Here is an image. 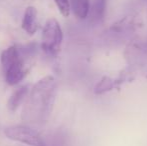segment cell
Returning <instances> with one entry per match:
<instances>
[{
	"mask_svg": "<svg viewBox=\"0 0 147 146\" xmlns=\"http://www.w3.org/2000/svg\"><path fill=\"white\" fill-rule=\"evenodd\" d=\"M4 134L8 139L29 146H44L41 135L27 125H12L4 129Z\"/></svg>",
	"mask_w": 147,
	"mask_h": 146,
	"instance_id": "cell-4",
	"label": "cell"
},
{
	"mask_svg": "<svg viewBox=\"0 0 147 146\" xmlns=\"http://www.w3.org/2000/svg\"><path fill=\"white\" fill-rule=\"evenodd\" d=\"M57 93L56 79L47 75L31 88L22 109L21 119L30 124H40L48 120L54 108Z\"/></svg>",
	"mask_w": 147,
	"mask_h": 146,
	"instance_id": "cell-1",
	"label": "cell"
},
{
	"mask_svg": "<svg viewBox=\"0 0 147 146\" xmlns=\"http://www.w3.org/2000/svg\"><path fill=\"white\" fill-rule=\"evenodd\" d=\"M63 32L59 22L55 18L47 20L42 30L41 36V48L49 55H57L61 50Z\"/></svg>",
	"mask_w": 147,
	"mask_h": 146,
	"instance_id": "cell-3",
	"label": "cell"
},
{
	"mask_svg": "<svg viewBox=\"0 0 147 146\" xmlns=\"http://www.w3.org/2000/svg\"><path fill=\"white\" fill-rule=\"evenodd\" d=\"M54 1L61 15L64 17H68L70 14V9H71L69 0H54Z\"/></svg>",
	"mask_w": 147,
	"mask_h": 146,
	"instance_id": "cell-9",
	"label": "cell"
},
{
	"mask_svg": "<svg viewBox=\"0 0 147 146\" xmlns=\"http://www.w3.org/2000/svg\"><path fill=\"white\" fill-rule=\"evenodd\" d=\"M113 87V81L108 77H104L95 87V93H102Z\"/></svg>",
	"mask_w": 147,
	"mask_h": 146,
	"instance_id": "cell-10",
	"label": "cell"
},
{
	"mask_svg": "<svg viewBox=\"0 0 147 146\" xmlns=\"http://www.w3.org/2000/svg\"><path fill=\"white\" fill-rule=\"evenodd\" d=\"M28 93H29V89H28L27 85L22 86V87L18 88L17 90H15L7 102L8 109L11 112H15L18 109V107L21 105L22 102L27 98Z\"/></svg>",
	"mask_w": 147,
	"mask_h": 146,
	"instance_id": "cell-6",
	"label": "cell"
},
{
	"mask_svg": "<svg viewBox=\"0 0 147 146\" xmlns=\"http://www.w3.org/2000/svg\"><path fill=\"white\" fill-rule=\"evenodd\" d=\"M29 50L25 51L17 46H10L1 53V66L5 81L9 85H15L24 79L29 72L28 63Z\"/></svg>",
	"mask_w": 147,
	"mask_h": 146,
	"instance_id": "cell-2",
	"label": "cell"
},
{
	"mask_svg": "<svg viewBox=\"0 0 147 146\" xmlns=\"http://www.w3.org/2000/svg\"><path fill=\"white\" fill-rule=\"evenodd\" d=\"M70 7L76 17L79 19H85L90 12V1L89 0H71Z\"/></svg>",
	"mask_w": 147,
	"mask_h": 146,
	"instance_id": "cell-7",
	"label": "cell"
},
{
	"mask_svg": "<svg viewBox=\"0 0 147 146\" xmlns=\"http://www.w3.org/2000/svg\"><path fill=\"white\" fill-rule=\"evenodd\" d=\"M37 15H38V12L34 6H28L25 9L21 27L28 35H33L34 33H36L38 28Z\"/></svg>",
	"mask_w": 147,
	"mask_h": 146,
	"instance_id": "cell-5",
	"label": "cell"
},
{
	"mask_svg": "<svg viewBox=\"0 0 147 146\" xmlns=\"http://www.w3.org/2000/svg\"><path fill=\"white\" fill-rule=\"evenodd\" d=\"M106 11V0H94L90 7V18L92 22H100L103 20Z\"/></svg>",
	"mask_w": 147,
	"mask_h": 146,
	"instance_id": "cell-8",
	"label": "cell"
}]
</instances>
